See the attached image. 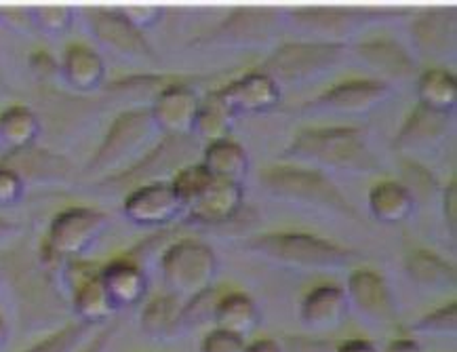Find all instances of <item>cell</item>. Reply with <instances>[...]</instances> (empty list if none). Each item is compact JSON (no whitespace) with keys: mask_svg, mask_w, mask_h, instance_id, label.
Returning <instances> with one entry per match:
<instances>
[{"mask_svg":"<svg viewBox=\"0 0 457 352\" xmlns=\"http://www.w3.org/2000/svg\"><path fill=\"white\" fill-rule=\"evenodd\" d=\"M13 298L17 321L26 333L53 331L66 325L70 304L60 277L40 262L38 249L15 243L0 254V285Z\"/></svg>","mask_w":457,"mask_h":352,"instance_id":"1","label":"cell"},{"mask_svg":"<svg viewBox=\"0 0 457 352\" xmlns=\"http://www.w3.org/2000/svg\"><path fill=\"white\" fill-rule=\"evenodd\" d=\"M287 158L337 173H378L382 163L375 156L369 135L361 127L303 129L285 150Z\"/></svg>","mask_w":457,"mask_h":352,"instance_id":"2","label":"cell"},{"mask_svg":"<svg viewBox=\"0 0 457 352\" xmlns=\"http://www.w3.org/2000/svg\"><path fill=\"white\" fill-rule=\"evenodd\" d=\"M245 249L278 266L310 272H333L361 262L359 251L303 232L257 234L245 243Z\"/></svg>","mask_w":457,"mask_h":352,"instance_id":"3","label":"cell"},{"mask_svg":"<svg viewBox=\"0 0 457 352\" xmlns=\"http://www.w3.org/2000/svg\"><path fill=\"white\" fill-rule=\"evenodd\" d=\"M260 184L268 197L293 207L337 215V218L361 222V214L345 198L339 188L322 172L295 165L270 167L262 173Z\"/></svg>","mask_w":457,"mask_h":352,"instance_id":"4","label":"cell"},{"mask_svg":"<svg viewBox=\"0 0 457 352\" xmlns=\"http://www.w3.org/2000/svg\"><path fill=\"white\" fill-rule=\"evenodd\" d=\"M156 135L158 129L148 108L125 110L112 121L102 144L87 163L85 173L104 180L125 172L154 146Z\"/></svg>","mask_w":457,"mask_h":352,"instance_id":"5","label":"cell"},{"mask_svg":"<svg viewBox=\"0 0 457 352\" xmlns=\"http://www.w3.org/2000/svg\"><path fill=\"white\" fill-rule=\"evenodd\" d=\"M110 228V215L93 207H68L51 220L43 243L38 247V257L51 272L60 277L63 264L83 260L93 245L104 237Z\"/></svg>","mask_w":457,"mask_h":352,"instance_id":"6","label":"cell"},{"mask_svg":"<svg viewBox=\"0 0 457 352\" xmlns=\"http://www.w3.org/2000/svg\"><path fill=\"white\" fill-rule=\"evenodd\" d=\"M287 23L295 32L319 43L345 45V40L365 32L367 28L403 15V11L369 7H297L283 11Z\"/></svg>","mask_w":457,"mask_h":352,"instance_id":"7","label":"cell"},{"mask_svg":"<svg viewBox=\"0 0 457 352\" xmlns=\"http://www.w3.org/2000/svg\"><path fill=\"white\" fill-rule=\"evenodd\" d=\"M345 55H348V45L295 40V43L280 45L257 70L270 76L283 89V87L312 83V80L322 79L337 66H342Z\"/></svg>","mask_w":457,"mask_h":352,"instance_id":"8","label":"cell"},{"mask_svg":"<svg viewBox=\"0 0 457 352\" xmlns=\"http://www.w3.org/2000/svg\"><path fill=\"white\" fill-rule=\"evenodd\" d=\"M218 272V254L203 240H175L161 256L162 281H165L169 293L179 298V300L181 298L190 300V298L213 289Z\"/></svg>","mask_w":457,"mask_h":352,"instance_id":"9","label":"cell"},{"mask_svg":"<svg viewBox=\"0 0 457 352\" xmlns=\"http://www.w3.org/2000/svg\"><path fill=\"white\" fill-rule=\"evenodd\" d=\"M283 11L270 7H240L228 13L218 26L198 37L192 46L204 49H260L278 37Z\"/></svg>","mask_w":457,"mask_h":352,"instance_id":"10","label":"cell"},{"mask_svg":"<svg viewBox=\"0 0 457 352\" xmlns=\"http://www.w3.org/2000/svg\"><path fill=\"white\" fill-rule=\"evenodd\" d=\"M198 142V139H196ZM196 142L192 135H162V139L158 144L145 152L139 161L133 163L131 167H127L125 172L110 175L97 181V188H108V192H120V190H136L139 186L145 184H156L162 181L161 178L167 173H178L179 169H184L187 158L195 156Z\"/></svg>","mask_w":457,"mask_h":352,"instance_id":"11","label":"cell"},{"mask_svg":"<svg viewBox=\"0 0 457 352\" xmlns=\"http://www.w3.org/2000/svg\"><path fill=\"white\" fill-rule=\"evenodd\" d=\"M87 26L93 38L105 51L114 53L116 57L129 62L158 63V55L145 34L127 20L120 9L93 7L87 9Z\"/></svg>","mask_w":457,"mask_h":352,"instance_id":"12","label":"cell"},{"mask_svg":"<svg viewBox=\"0 0 457 352\" xmlns=\"http://www.w3.org/2000/svg\"><path fill=\"white\" fill-rule=\"evenodd\" d=\"M392 85L379 79H350L333 85L329 91L320 93L306 104V114L331 116H362L378 110L392 97Z\"/></svg>","mask_w":457,"mask_h":352,"instance_id":"13","label":"cell"},{"mask_svg":"<svg viewBox=\"0 0 457 352\" xmlns=\"http://www.w3.org/2000/svg\"><path fill=\"white\" fill-rule=\"evenodd\" d=\"M350 308L362 321L371 323L375 327H390L398 321V302L392 293L388 281L382 274L369 268L353 270L345 287Z\"/></svg>","mask_w":457,"mask_h":352,"instance_id":"14","label":"cell"},{"mask_svg":"<svg viewBox=\"0 0 457 352\" xmlns=\"http://www.w3.org/2000/svg\"><path fill=\"white\" fill-rule=\"evenodd\" d=\"M184 211L171 181L139 186L127 192L122 201V215L139 228H162L178 220Z\"/></svg>","mask_w":457,"mask_h":352,"instance_id":"15","label":"cell"},{"mask_svg":"<svg viewBox=\"0 0 457 352\" xmlns=\"http://www.w3.org/2000/svg\"><path fill=\"white\" fill-rule=\"evenodd\" d=\"M0 165L9 167L23 180L26 188L37 186H63L74 180V165L63 155L40 148L38 144L30 148L4 152Z\"/></svg>","mask_w":457,"mask_h":352,"instance_id":"16","label":"cell"},{"mask_svg":"<svg viewBox=\"0 0 457 352\" xmlns=\"http://www.w3.org/2000/svg\"><path fill=\"white\" fill-rule=\"evenodd\" d=\"M201 97L187 85L171 83L156 93L148 105L152 121L162 135H192Z\"/></svg>","mask_w":457,"mask_h":352,"instance_id":"17","label":"cell"},{"mask_svg":"<svg viewBox=\"0 0 457 352\" xmlns=\"http://www.w3.org/2000/svg\"><path fill=\"white\" fill-rule=\"evenodd\" d=\"M451 121H453V114L435 113V110H428L418 104L413 113L407 116V121L403 122L395 139V148L411 156L432 155L449 138Z\"/></svg>","mask_w":457,"mask_h":352,"instance_id":"18","label":"cell"},{"mask_svg":"<svg viewBox=\"0 0 457 352\" xmlns=\"http://www.w3.org/2000/svg\"><path fill=\"white\" fill-rule=\"evenodd\" d=\"M411 37L421 55L432 60H451L457 51V9L435 7L415 17Z\"/></svg>","mask_w":457,"mask_h":352,"instance_id":"19","label":"cell"},{"mask_svg":"<svg viewBox=\"0 0 457 352\" xmlns=\"http://www.w3.org/2000/svg\"><path fill=\"white\" fill-rule=\"evenodd\" d=\"M218 93L224 99L228 110L234 114V119L268 113V110L277 108L280 102V87L260 70L240 76V79L218 89Z\"/></svg>","mask_w":457,"mask_h":352,"instance_id":"20","label":"cell"},{"mask_svg":"<svg viewBox=\"0 0 457 352\" xmlns=\"http://www.w3.org/2000/svg\"><path fill=\"white\" fill-rule=\"evenodd\" d=\"M243 184L213 178L211 184L186 207V218L192 224L220 226L228 224L243 209Z\"/></svg>","mask_w":457,"mask_h":352,"instance_id":"21","label":"cell"},{"mask_svg":"<svg viewBox=\"0 0 457 352\" xmlns=\"http://www.w3.org/2000/svg\"><path fill=\"white\" fill-rule=\"evenodd\" d=\"M359 60L378 72L379 80L384 83H407V80L418 79V63L405 46L390 38H373L362 40L354 46Z\"/></svg>","mask_w":457,"mask_h":352,"instance_id":"22","label":"cell"},{"mask_svg":"<svg viewBox=\"0 0 457 352\" xmlns=\"http://www.w3.org/2000/svg\"><path fill=\"white\" fill-rule=\"evenodd\" d=\"M99 277L116 313L137 306L148 293V274L133 257H116L99 270Z\"/></svg>","mask_w":457,"mask_h":352,"instance_id":"23","label":"cell"},{"mask_svg":"<svg viewBox=\"0 0 457 352\" xmlns=\"http://www.w3.org/2000/svg\"><path fill=\"white\" fill-rule=\"evenodd\" d=\"M350 313L348 298L342 287L325 283L310 289L300 304V323L308 331H333Z\"/></svg>","mask_w":457,"mask_h":352,"instance_id":"24","label":"cell"},{"mask_svg":"<svg viewBox=\"0 0 457 352\" xmlns=\"http://www.w3.org/2000/svg\"><path fill=\"white\" fill-rule=\"evenodd\" d=\"M60 76L74 93L89 96V93H96L104 87L105 62L93 46L74 43L63 51Z\"/></svg>","mask_w":457,"mask_h":352,"instance_id":"25","label":"cell"},{"mask_svg":"<svg viewBox=\"0 0 457 352\" xmlns=\"http://www.w3.org/2000/svg\"><path fill=\"white\" fill-rule=\"evenodd\" d=\"M367 207L369 214H371L379 224L396 226L413 215L415 197L405 184H401V181L386 180L371 188L367 198Z\"/></svg>","mask_w":457,"mask_h":352,"instance_id":"26","label":"cell"},{"mask_svg":"<svg viewBox=\"0 0 457 352\" xmlns=\"http://www.w3.org/2000/svg\"><path fill=\"white\" fill-rule=\"evenodd\" d=\"M407 277L415 287L432 293L453 291L457 285V272L453 264L443 260L435 251L418 249L405 262Z\"/></svg>","mask_w":457,"mask_h":352,"instance_id":"27","label":"cell"},{"mask_svg":"<svg viewBox=\"0 0 457 352\" xmlns=\"http://www.w3.org/2000/svg\"><path fill=\"white\" fill-rule=\"evenodd\" d=\"M181 308H184V304L171 293L152 298L139 314V330L145 338L158 339V342L179 336V333H184L181 330Z\"/></svg>","mask_w":457,"mask_h":352,"instance_id":"28","label":"cell"},{"mask_svg":"<svg viewBox=\"0 0 457 352\" xmlns=\"http://www.w3.org/2000/svg\"><path fill=\"white\" fill-rule=\"evenodd\" d=\"M43 133L40 116L30 105L13 104L0 113V146L3 150H21L30 148L38 142Z\"/></svg>","mask_w":457,"mask_h":352,"instance_id":"29","label":"cell"},{"mask_svg":"<svg viewBox=\"0 0 457 352\" xmlns=\"http://www.w3.org/2000/svg\"><path fill=\"white\" fill-rule=\"evenodd\" d=\"M211 321L215 323L218 330L237 333V336L245 338L249 336L251 331L257 330V325H260L262 321V314H260V308H257V304L251 300L249 296L234 291V293H228V296L218 298Z\"/></svg>","mask_w":457,"mask_h":352,"instance_id":"30","label":"cell"},{"mask_svg":"<svg viewBox=\"0 0 457 352\" xmlns=\"http://www.w3.org/2000/svg\"><path fill=\"white\" fill-rule=\"evenodd\" d=\"M418 104L435 113L453 114L457 104V80L447 68H432L415 79Z\"/></svg>","mask_w":457,"mask_h":352,"instance_id":"31","label":"cell"},{"mask_svg":"<svg viewBox=\"0 0 457 352\" xmlns=\"http://www.w3.org/2000/svg\"><path fill=\"white\" fill-rule=\"evenodd\" d=\"M201 163L209 169V173L213 175V178L230 180L237 181V184H243L245 175L249 172L247 150L230 138L207 144Z\"/></svg>","mask_w":457,"mask_h":352,"instance_id":"32","label":"cell"},{"mask_svg":"<svg viewBox=\"0 0 457 352\" xmlns=\"http://www.w3.org/2000/svg\"><path fill=\"white\" fill-rule=\"evenodd\" d=\"M234 121L237 119H234V114L228 110V105L224 104V99L220 97V93L211 91L204 97H201L195 127H192V138L207 144L218 142V139L228 138Z\"/></svg>","mask_w":457,"mask_h":352,"instance_id":"33","label":"cell"},{"mask_svg":"<svg viewBox=\"0 0 457 352\" xmlns=\"http://www.w3.org/2000/svg\"><path fill=\"white\" fill-rule=\"evenodd\" d=\"M99 327L89 325L83 321H68L66 325L57 327L46 333L40 342L32 344L23 352H80V348L89 342Z\"/></svg>","mask_w":457,"mask_h":352,"instance_id":"34","label":"cell"},{"mask_svg":"<svg viewBox=\"0 0 457 352\" xmlns=\"http://www.w3.org/2000/svg\"><path fill=\"white\" fill-rule=\"evenodd\" d=\"M34 34H43L46 38H60L70 32L74 23L72 7H28Z\"/></svg>","mask_w":457,"mask_h":352,"instance_id":"35","label":"cell"},{"mask_svg":"<svg viewBox=\"0 0 457 352\" xmlns=\"http://www.w3.org/2000/svg\"><path fill=\"white\" fill-rule=\"evenodd\" d=\"M211 180H213V175L209 173V169L204 167L203 163H196V165L190 163V165L179 169V172L173 175L171 186L175 195L179 197L181 205H184V209L211 184Z\"/></svg>","mask_w":457,"mask_h":352,"instance_id":"36","label":"cell"},{"mask_svg":"<svg viewBox=\"0 0 457 352\" xmlns=\"http://www.w3.org/2000/svg\"><path fill=\"white\" fill-rule=\"evenodd\" d=\"M411 331L418 336H441L453 338L457 333V304L449 302L445 306L432 310L411 325Z\"/></svg>","mask_w":457,"mask_h":352,"instance_id":"37","label":"cell"},{"mask_svg":"<svg viewBox=\"0 0 457 352\" xmlns=\"http://www.w3.org/2000/svg\"><path fill=\"white\" fill-rule=\"evenodd\" d=\"M245 338L224 330H211L201 342V352H245Z\"/></svg>","mask_w":457,"mask_h":352,"instance_id":"38","label":"cell"},{"mask_svg":"<svg viewBox=\"0 0 457 352\" xmlns=\"http://www.w3.org/2000/svg\"><path fill=\"white\" fill-rule=\"evenodd\" d=\"M26 195V184L15 172L0 165V207H13Z\"/></svg>","mask_w":457,"mask_h":352,"instance_id":"39","label":"cell"},{"mask_svg":"<svg viewBox=\"0 0 457 352\" xmlns=\"http://www.w3.org/2000/svg\"><path fill=\"white\" fill-rule=\"evenodd\" d=\"M283 352H336L337 344L325 338L312 336H287L280 339Z\"/></svg>","mask_w":457,"mask_h":352,"instance_id":"40","label":"cell"},{"mask_svg":"<svg viewBox=\"0 0 457 352\" xmlns=\"http://www.w3.org/2000/svg\"><path fill=\"white\" fill-rule=\"evenodd\" d=\"M0 26L9 28V30L20 34H34L30 11L23 9H0Z\"/></svg>","mask_w":457,"mask_h":352,"instance_id":"41","label":"cell"},{"mask_svg":"<svg viewBox=\"0 0 457 352\" xmlns=\"http://www.w3.org/2000/svg\"><path fill=\"white\" fill-rule=\"evenodd\" d=\"M119 330L120 325L116 321L105 323V325H102L96 333H93V338L80 348V352H108Z\"/></svg>","mask_w":457,"mask_h":352,"instance_id":"42","label":"cell"},{"mask_svg":"<svg viewBox=\"0 0 457 352\" xmlns=\"http://www.w3.org/2000/svg\"><path fill=\"white\" fill-rule=\"evenodd\" d=\"M443 218L451 239L455 240L457 237V184L455 181H451V184L443 190Z\"/></svg>","mask_w":457,"mask_h":352,"instance_id":"43","label":"cell"},{"mask_svg":"<svg viewBox=\"0 0 457 352\" xmlns=\"http://www.w3.org/2000/svg\"><path fill=\"white\" fill-rule=\"evenodd\" d=\"M120 11L125 13L127 20L131 21L133 26H137L142 32L145 30V28L154 26V23L162 17V9H158V7H127Z\"/></svg>","mask_w":457,"mask_h":352,"instance_id":"44","label":"cell"},{"mask_svg":"<svg viewBox=\"0 0 457 352\" xmlns=\"http://www.w3.org/2000/svg\"><path fill=\"white\" fill-rule=\"evenodd\" d=\"M32 68L37 70V74L40 76H51V74H60V63H55L51 60L46 53H34L32 57Z\"/></svg>","mask_w":457,"mask_h":352,"instance_id":"45","label":"cell"},{"mask_svg":"<svg viewBox=\"0 0 457 352\" xmlns=\"http://www.w3.org/2000/svg\"><path fill=\"white\" fill-rule=\"evenodd\" d=\"M245 352H283V348H280L278 339L262 338L245 346Z\"/></svg>","mask_w":457,"mask_h":352,"instance_id":"46","label":"cell"},{"mask_svg":"<svg viewBox=\"0 0 457 352\" xmlns=\"http://www.w3.org/2000/svg\"><path fill=\"white\" fill-rule=\"evenodd\" d=\"M386 352H421V346L413 338H398L392 339Z\"/></svg>","mask_w":457,"mask_h":352,"instance_id":"47","label":"cell"},{"mask_svg":"<svg viewBox=\"0 0 457 352\" xmlns=\"http://www.w3.org/2000/svg\"><path fill=\"white\" fill-rule=\"evenodd\" d=\"M336 352H379L369 339H348V342L337 344Z\"/></svg>","mask_w":457,"mask_h":352,"instance_id":"48","label":"cell"},{"mask_svg":"<svg viewBox=\"0 0 457 352\" xmlns=\"http://www.w3.org/2000/svg\"><path fill=\"white\" fill-rule=\"evenodd\" d=\"M20 234H21L20 224H15V222H11L0 215V243H4V240H13L15 237H20Z\"/></svg>","mask_w":457,"mask_h":352,"instance_id":"49","label":"cell"},{"mask_svg":"<svg viewBox=\"0 0 457 352\" xmlns=\"http://www.w3.org/2000/svg\"><path fill=\"white\" fill-rule=\"evenodd\" d=\"M9 338H11V327L9 323L4 321V316L0 314V350L9 344Z\"/></svg>","mask_w":457,"mask_h":352,"instance_id":"50","label":"cell"},{"mask_svg":"<svg viewBox=\"0 0 457 352\" xmlns=\"http://www.w3.org/2000/svg\"><path fill=\"white\" fill-rule=\"evenodd\" d=\"M4 89V79H3V68H0V93Z\"/></svg>","mask_w":457,"mask_h":352,"instance_id":"51","label":"cell"},{"mask_svg":"<svg viewBox=\"0 0 457 352\" xmlns=\"http://www.w3.org/2000/svg\"><path fill=\"white\" fill-rule=\"evenodd\" d=\"M3 155H4V152H3V146H0V158H3Z\"/></svg>","mask_w":457,"mask_h":352,"instance_id":"52","label":"cell"}]
</instances>
